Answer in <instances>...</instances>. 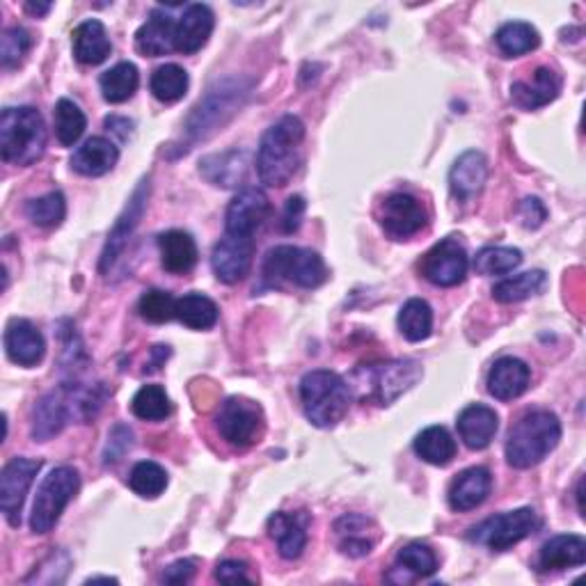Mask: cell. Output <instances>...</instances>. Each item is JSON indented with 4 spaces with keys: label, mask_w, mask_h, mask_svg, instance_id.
<instances>
[{
    "label": "cell",
    "mask_w": 586,
    "mask_h": 586,
    "mask_svg": "<svg viewBox=\"0 0 586 586\" xmlns=\"http://www.w3.org/2000/svg\"><path fill=\"white\" fill-rule=\"evenodd\" d=\"M530 381H532L530 367L522 360L507 355V358H499L488 371V392L499 402H513L527 392Z\"/></svg>",
    "instance_id": "cell-23"
},
{
    "label": "cell",
    "mask_w": 586,
    "mask_h": 586,
    "mask_svg": "<svg viewBox=\"0 0 586 586\" xmlns=\"http://www.w3.org/2000/svg\"><path fill=\"white\" fill-rule=\"evenodd\" d=\"M88 129L86 113H82L74 101L60 99L55 106V136L60 144L72 146L80 140V136Z\"/></svg>",
    "instance_id": "cell-39"
},
{
    "label": "cell",
    "mask_w": 586,
    "mask_h": 586,
    "mask_svg": "<svg viewBox=\"0 0 586 586\" xmlns=\"http://www.w3.org/2000/svg\"><path fill=\"white\" fill-rule=\"evenodd\" d=\"M415 454L429 466L445 468L456 458V440L445 426H429L415 437Z\"/></svg>",
    "instance_id": "cell-32"
},
{
    "label": "cell",
    "mask_w": 586,
    "mask_h": 586,
    "mask_svg": "<svg viewBox=\"0 0 586 586\" xmlns=\"http://www.w3.org/2000/svg\"><path fill=\"white\" fill-rule=\"evenodd\" d=\"M303 214H305V200L303 198H289L284 214H282V229L286 234H293L303 222Z\"/></svg>",
    "instance_id": "cell-51"
},
{
    "label": "cell",
    "mask_w": 586,
    "mask_h": 586,
    "mask_svg": "<svg viewBox=\"0 0 586 586\" xmlns=\"http://www.w3.org/2000/svg\"><path fill=\"white\" fill-rule=\"evenodd\" d=\"M216 579L222 584H237V582H253L255 577L247 573V563L237 561V559H227L218 563Z\"/></svg>",
    "instance_id": "cell-50"
},
{
    "label": "cell",
    "mask_w": 586,
    "mask_h": 586,
    "mask_svg": "<svg viewBox=\"0 0 586 586\" xmlns=\"http://www.w3.org/2000/svg\"><path fill=\"white\" fill-rule=\"evenodd\" d=\"M129 486L140 497H158L167 488V472L154 460H142L131 470Z\"/></svg>",
    "instance_id": "cell-44"
},
{
    "label": "cell",
    "mask_w": 586,
    "mask_h": 586,
    "mask_svg": "<svg viewBox=\"0 0 586 586\" xmlns=\"http://www.w3.org/2000/svg\"><path fill=\"white\" fill-rule=\"evenodd\" d=\"M175 41H177L175 18L161 8L154 10L136 33L138 53L150 58H161L165 53H170L175 49Z\"/></svg>",
    "instance_id": "cell-25"
},
{
    "label": "cell",
    "mask_w": 586,
    "mask_h": 586,
    "mask_svg": "<svg viewBox=\"0 0 586 586\" xmlns=\"http://www.w3.org/2000/svg\"><path fill=\"white\" fill-rule=\"evenodd\" d=\"M119 161V150L109 138H90L72 156V167L82 177H101L111 173Z\"/></svg>",
    "instance_id": "cell-29"
},
{
    "label": "cell",
    "mask_w": 586,
    "mask_h": 586,
    "mask_svg": "<svg viewBox=\"0 0 586 586\" xmlns=\"http://www.w3.org/2000/svg\"><path fill=\"white\" fill-rule=\"evenodd\" d=\"M158 250L163 268L175 276H183L188 270H193L200 257L195 239L188 232H181V229H170V232L161 234Z\"/></svg>",
    "instance_id": "cell-30"
},
{
    "label": "cell",
    "mask_w": 586,
    "mask_h": 586,
    "mask_svg": "<svg viewBox=\"0 0 586 586\" xmlns=\"http://www.w3.org/2000/svg\"><path fill=\"white\" fill-rule=\"evenodd\" d=\"M422 365L417 360H390L381 365H367L353 371V385L362 402L375 406H390L402 394L422 381Z\"/></svg>",
    "instance_id": "cell-6"
},
{
    "label": "cell",
    "mask_w": 586,
    "mask_h": 586,
    "mask_svg": "<svg viewBox=\"0 0 586 586\" xmlns=\"http://www.w3.org/2000/svg\"><path fill=\"white\" fill-rule=\"evenodd\" d=\"M51 3H26V12L33 16H44L51 12Z\"/></svg>",
    "instance_id": "cell-53"
},
{
    "label": "cell",
    "mask_w": 586,
    "mask_h": 586,
    "mask_svg": "<svg viewBox=\"0 0 586 586\" xmlns=\"http://www.w3.org/2000/svg\"><path fill=\"white\" fill-rule=\"evenodd\" d=\"M540 527V518L534 509H515L493 515L488 520L481 522V525L472 527L468 538L479 546H486L495 552H505L513 546H518L520 540H525Z\"/></svg>",
    "instance_id": "cell-10"
},
{
    "label": "cell",
    "mask_w": 586,
    "mask_h": 586,
    "mask_svg": "<svg viewBox=\"0 0 586 586\" xmlns=\"http://www.w3.org/2000/svg\"><path fill=\"white\" fill-rule=\"evenodd\" d=\"M33 49V35L21 28H8L3 33V39H0V60H3V69H12L18 67L21 60L28 55V51Z\"/></svg>",
    "instance_id": "cell-47"
},
{
    "label": "cell",
    "mask_w": 586,
    "mask_h": 586,
    "mask_svg": "<svg viewBox=\"0 0 586 586\" xmlns=\"http://www.w3.org/2000/svg\"><path fill=\"white\" fill-rule=\"evenodd\" d=\"M216 426L227 445L247 449L264 433V412L259 404L243 399V396H229L216 415Z\"/></svg>",
    "instance_id": "cell-11"
},
{
    "label": "cell",
    "mask_w": 586,
    "mask_h": 586,
    "mask_svg": "<svg viewBox=\"0 0 586 586\" xmlns=\"http://www.w3.org/2000/svg\"><path fill=\"white\" fill-rule=\"evenodd\" d=\"M396 323H399V330L408 342H415V344L424 342L431 337V330H433V309L422 298H410L402 307Z\"/></svg>",
    "instance_id": "cell-37"
},
{
    "label": "cell",
    "mask_w": 586,
    "mask_h": 586,
    "mask_svg": "<svg viewBox=\"0 0 586 586\" xmlns=\"http://www.w3.org/2000/svg\"><path fill=\"white\" fill-rule=\"evenodd\" d=\"M548 276L543 270H527V273H520L515 278H507L493 286V298L497 303H520L527 301L532 296H538V293L546 289Z\"/></svg>",
    "instance_id": "cell-36"
},
{
    "label": "cell",
    "mask_w": 586,
    "mask_h": 586,
    "mask_svg": "<svg viewBox=\"0 0 586 586\" xmlns=\"http://www.w3.org/2000/svg\"><path fill=\"white\" fill-rule=\"evenodd\" d=\"M561 422L550 410H532L522 415L507 437V460L518 470H530L546 460L559 445Z\"/></svg>",
    "instance_id": "cell-4"
},
{
    "label": "cell",
    "mask_w": 586,
    "mask_h": 586,
    "mask_svg": "<svg viewBox=\"0 0 586 586\" xmlns=\"http://www.w3.org/2000/svg\"><path fill=\"white\" fill-rule=\"evenodd\" d=\"M72 47H74V58L80 65H101L113 51L111 37L106 33V26L97 18H88L74 30L72 35Z\"/></svg>",
    "instance_id": "cell-28"
},
{
    "label": "cell",
    "mask_w": 586,
    "mask_h": 586,
    "mask_svg": "<svg viewBox=\"0 0 586 586\" xmlns=\"http://www.w3.org/2000/svg\"><path fill=\"white\" fill-rule=\"evenodd\" d=\"M379 220L387 237L404 241L426 227V212L417 198L408 193H392L381 202Z\"/></svg>",
    "instance_id": "cell-15"
},
{
    "label": "cell",
    "mask_w": 586,
    "mask_h": 586,
    "mask_svg": "<svg viewBox=\"0 0 586 586\" xmlns=\"http://www.w3.org/2000/svg\"><path fill=\"white\" fill-rule=\"evenodd\" d=\"M193 573H195V563L181 559V561H175L173 566L165 569L163 582H167V584H186V582H191Z\"/></svg>",
    "instance_id": "cell-52"
},
{
    "label": "cell",
    "mask_w": 586,
    "mask_h": 586,
    "mask_svg": "<svg viewBox=\"0 0 586 586\" xmlns=\"http://www.w3.org/2000/svg\"><path fill=\"white\" fill-rule=\"evenodd\" d=\"M80 488V474L72 466H60L41 481L30 513V530L35 534H49Z\"/></svg>",
    "instance_id": "cell-9"
},
{
    "label": "cell",
    "mask_w": 586,
    "mask_h": 586,
    "mask_svg": "<svg viewBox=\"0 0 586 586\" xmlns=\"http://www.w3.org/2000/svg\"><path fill=\"white\" fill-rule=\"evenodd\" d=\"M88 582H117V579H113V577H90Z\"/></svg>",
    "instance_id": "cell-54"
},
{
    "label": "cell",
    "mask_w": 586,
    "mask_h": 586,
    "mask_svg": "<svg viewBox=\"0 0 586 586\" xmlns=\"http://www.w3.org/2000/svg\"><path fill=\"white\" fill-rule=\"evenodd\" d=\"M493 488V476L486 468H468L460 474H456V479L451 481L449 486V507L454 511H472L476 507L484 505L488 499Z\"/></svg>",
    "instance_id": "cell-22"
},
{
    "label": "cell",
    "mask_w": 586,
    "mask_h": 586,
    "mask_svg": "<svg viewBox=\"0 0 586 586\" xmlns=\"http://www.w3.org/2000/svg\"><path fill=\"white\" fill-rule=\"evenodd\" d=\"M561 92V78L548 67H538L530 80H518L511 86V99L515 106L525 111H536L548 106Z\"/></svg>",
    "instance_id": "cell-26"
},
{
    "label": "cell",
    "mask_w": 586,
    "mask_h": 586,
    "mask_svg": "<svg viewBox=\"0 0 586 586\" xmlns=\"http://www.w3.org/2000/svg\"><path fill=\"white\" fill-rule=\"evenodd\" d=\"M216 26V16L208 5L202 3H193L188 5L181 14V18L177 21V41L175 49L183 55H193L198 53L208 37H212Z\"/></svg>",
    "instance_id": "cell-19"
},
{
    "label": "cell",
    "mask_w": 586,
    "mask_h": 586,
    "mask_svg": "<svg viewBox=\"0 0 586 586\" xmlns=\"http://www.w3.org/2000/svg\"><path fill=\"white\" fill-rule=\"evenodd\" d=\"M39 470L41 460L12 458L3 472H0V509H3L12 527L21 525V509H24L26 495Z\"/></svg>",
    "instance_id": "cell-14"
},
{
    "label": "cell",
    "mask_w": 586,
    "mask_h": 586,
    "mask_svg": "<svg viewBox=\"0 0 586 586\" xmlns=\"http://www.w3.org/2000/svg\"><path fill=\"white\" fill-rule=\"evenodd\" d=\"M305 124L296 115L280 117L270 127L257 150V175L270 188L286 186L303 163Z\"/></svg>",
    "instance_id": "cell-2"
},
{
    "label": "cell",
    "mask_w": 586,
    "mask_h": 586,
    "mask_svg": "<svg viewBox=\"0 0 586 586\" xmlns=\"http://www.w3.org/2000/svg\"><path fill=\"white\" fill-rule=\"evenodd\" d=\"M470 268V259L466 247L458 243V239L449 237L435 243L424 255L420 270L422 276L435 286H456L466 280Z\"/></svg>",
    "instance_id": "cell-13"
},
{
    "label": "cell",
    "mask_w": 586,
    "mask_h": 586,
    "mask_svg": "<svg viewBox=\"0 0 586 586\" xmlns=\"http://www.w3.org/2000/svg\"><path fill=\"white\" fill-rule=\"evenodd\" d=\"M106 399V392L99 385L78 381L62 383L47 392L33 410V437L47 443L72 422H90Z\"/></svg>",
    "instance_id": "cell-1"
},
{
    "label": "cell",
    "mask_w": 586,
    "mask_h": 586,
    "mask_svg": "<svg viewBox=\"0 0 586 586\" xmlns=\"http://www.w3.org/2000/svg\"><path fill=\"white\" fill-rule=\"evenodd\" d=\"M140 86V74L133 62H119L113 69L103 72L99 78V88L109 103L129 101Z\"/></svg>",
    "instance_id": "cell-34"
},
{
    "label": "cell",
    "mask_w": 586,
    "mask_h": 586,
    "mask_svg": "<svg viewBox=\"0 0 586 586\" xmlns=\"http://www.w3.org/2000/svg\"><path fill=\"white\" fill-rule=\"evenodd\" d=\"M369 520L365 515H344L342 520H337V525H334V530H337V534L342 536V543L340 548L344 555L348 557H365L371 552L373 548V540H369L362 532L367 530Z\"/></svg>",
    "instance_id": "cell-41"
},
{
    "label": "cell",
    "mask_w": 586,
    "mask_h": 586,
    "mask_svg": "<svg viewBox=\"0 0 586 586\" xmlns=\"http://www.w3.org/2000/svg\"><path fill=\"white\" fill-rule=\"evenodd\" d=\"M488 179V161L481 152H466L458 156V161L451 165L449 173V188L451 195L460 202H468L484 191Z\"/></svg>",
    "instance_id": "cell-20"
},
{
    "label": "cell",
    "mask_w": 586,
    "mask_h": 586,
    "mask_svg": "<svg viewBox=\"0 0 586 586\" xmlns=\"http://www.w3.org/2000/svg\"><path fill=\"white\" fill-rule=\"evenodd\" d=\"M175 319L191 330H208L218 323V305L204 293H188L177 298Z\"/></svg>",
    "instance_id": "cell-35"
},
{
    "label": "cell",
    "mask_w": 586,
    "mask_h": 586,
    "mask_svg": "<svg viewBox=\"0 0 586 586\" xmlns=\"http://www.w3.org/2000/svg\"><path fill=\"white\" fill-rule=\"evenodd\" d=\"M131 445H133V431L129 426L117 424L109 435L106 449H103V463L106 466L117 463V460L131 449Z\"/></svg>",
    "instance_id": "cell-48"
},
{
    "label": "cell",
    "mask_w": 586,
    "mask_h": 586,
    "mask_svg": "<svg viewBox=\"0 0 586 586\" xmlns=\"http://www.w3.org/2000/svg\"><path fill=\"white\" fill-rule=\"evenodd\" d=\"M175 309H177V298H173V293L152 289L144 291L142 298L138 303L140 317L146 319L150 323H167L175 319Z\"/></svg>",
    "instance_id": "cell-45"
},
{
    "label": "cell",
    "mask_w": 586,
    "mask_h": 586,
    "mask_svg": "<svg viewBox=\"0 0 586 586\" xmlns=\"http://www.w3.org/2000/svg\"><path fill=\"white\" fill-rule=\"evenodd\" d=\"M131 410L138 417V420L144 422H161L165 420L167 415H170V399H167V394L161 385H144L136 392L133 402H131Z\"/></svg>",
    "instance_id": "cell-40"
},
{
    "label": "cell",
    "mask_w": 586,
    "mask_h": 586,
    "mask_svg": "<svg viewBox=\"0 0 586 586\" xmlns=\"http://www.w3.org/2000/svg\"><path fill=\"white\" fill-rule=\"evenodd\" d=\"M250 90H253V80L243 76L222 78L216 86L208 88V92L198 101V106L186 119L183 152L220 131L225 124L243 109L245 99L250 97Z\"/></svg>",
    "instance_id": "cell-3"
},
{
    "label": "cell",
    "mask_w": 586,
    "mask_h": 586,
    "mask_svg": "<svg viewBox=\"0 0 586 586\" xmlns=\"http://www.w3.org/2000/svg\"><path fill=\"white\" fill-rule=\"evenodd\" d=\"M247 152L229 150L222 154L206 156L200 163V175L214 186L220 188H237L245 181L247 175Z\"/></svg>",
    "instance_id": "cell-31"
},
{
    "label": "cell",
    "mask_w": 586,
    "mask_h": 586,
    "mask_svg": "<svg viewBox=\"0 0 586 586\" xmlns=\"http://www.w3.org/2000/svg\"><path fill=\"white\" fill-rule=\"evenodd\" d=\"M495 44L505 58H518L538 49L540 35L525 21H509L495 33Z\"/></svg>",
    "instance_id": "cell-33"
},
{
    "label": "cell",
    "mask_w": 586,
    "mask_h": 586,
    "mask_svg": "<svg viewBox=\"0 0 586 586\" xmlns=\"http://www.w3.org/2000/svg\"><path fill=\"white\" fill-rule=\"evenodd\" d=\"M301 402L305 417L319 429H330L344 420L351 404V390L340 373L317 369L303 375Z\"/></svg>",
    "instance_id": "cell-7"
},
{
    "label": "cell",
    "mask_w": 586,
    "mask_h": 586,
    "mask_svg": "<svg viewBox=\"0 0 586 586\" xmlns=\"http://www.w3.org/2000/svg\"><path fill=\"white\" fill-rule=\"evenodd\" d=\"M65 214H67V202L60 191L30 200L26 204V216L37 227H55L65 220Z\"/></svg>",
    "instance_id": "cell-43"
},
{
    "label": "cell",
    "mask_w": 586,
    "mask_h": 586,
    "mask_svg": "<svg viewBox=\"0 0 586 586\" xmlns=\"http://www.w3.org/2000/svg\"><path fill=\"white\" fill-rule=\"evenodd\" d=\"M5 351L8 358L21 367H35L44 360L47 342L41 332L26 319H12L5 328Z\"/></svg>",
    "instance_id": "cell-18"
},
{
    "label": "cell",
    "mask_w": 586,
    "mask_h": 586,
    "mask_svg": "<svg viewBox=\"0 0 586 586\" xmlns=\"http://www.w3.org/2000/svg\"><path fill=\"white\" fill-rule=\"evenodd\" d=\"M586 561V540L575 534H561L546 540L536 557V571H566Z\"/></svg>",
    "instance_id": "cell-21"
},
{
    "label": "cell",
    "mask_w": 586,
    "mask_h": 586,
    "mask_svg": "<svg viewBox=\"0 0 586 586\" xmlns=\"http://www.w3.org/2000/svg\"><path fill=\"white\" fill-rule=\"evenodd\" d=\"M152 94L163 103H175L183 99L188 90V74L179 65H163L152 74Z\"/></svg>",
    "instance_id": "cell-42"
},
{
    "label": "cell",
    "mask_w": 586,
    "mask_h": 586,
    "mask_svg": "<svg viewBox=\"0 0 586 586\" xmlns=\"http://www.w3.org/2000/svg\"><path fill=\"white\" fill-rule=\"evenodd\" d=\"M47 150L44 117L33 106L5 109L0 115V158L28 167Z\"/></svg>",
    "instance_id": "cell-5"
},
{
    "label": "cell",
    "mask_w": 586,
    "mask_h": 586,
    "mask_svg": "<svg viewBox=\"0 0 586 586\" xmlns=\"http://www.w3.org/2000/svg\"><path fill=\"white\" fill-rule=\"evenodd\" d=\"M518 216H520V222L527 229H538L548 220V208L538 198H527V200H522Z\"/></svg>",
    "instance_id": "cell-49"
},
{
    "label": "cell",
    "mask_w": 586,
    "mask_h": 586,
    "mask_svg": "<svg viewBox=\"0 0 586 586\" xmlns=\"http://www.w3.org/2000/svg\"><path fill=\"white\" fill-rule=\"evenodd\" d=\"M146 200H150V179H142L138 183V188L133 191L127 208H124L122 216L115 220L111 234H109V241L106 245H103V253H101V264H99V270L103 276L109 273V270L115 266V262L122 257L124 250H127L133 232L138 229L142 216H144V208H146Z\"/></svg>",
    "instance_id": "cell-12"
},
{
    "label": "cell",
    "mask_w": 586,
    "mask_h": 586,
    "mask_svg": "<svg viewBox=\"0 0 586 586\" xmlns=\"http://www.w3.org/2000/svg\"><path fill=\"white\" fill-rule=\"evenodd\" d=\"M255 259V241L253 237H232L227 234L220 243H216L212 255V268L220 282L237 284L245 280L253 268Z\"/></svg>",
    "instance_id": "cell-17"
},
{
    "label": "cell",
    "mask_w": 586,
    "mask_h": 586,
    "mask_svg": "<svg viewBox=\"0 0 586 586\" xmlns=\"http://www.w3.org/2000/svg\"><path fill=\"white\" fill-rule=\"evenodd\" d=\"M268 534L284 559H298L307 546V518L278 511L268 518Z\"/></svg>",
    "instance_id": "cell-27"
},
{
    "label": "cell",
    "mask_w": 586,
    "mask_h": 586,
    "mask_svg": "<svg viewBox=\"0 0 586 586\" xmlns=\"http://www.w3.org/2000/svg\"><path fill=\"white\" fill-rule=\"evenodd\" d=\"M396 563L417 577H429L437 571V557L424 543H410V546L402 548L396 555Z\"/></svg>",
    "instance_id": "cell-46"
},
{
    "label": "cell",
    "mask_w": 586,
    "mask_h": 586,
    "mask_svg": "<svg viewBox=\"0 0 586 586\" xmlns=\"http://www.w3.org/2000/svg\"><path fill=\"white\" fill-rule=\"evenodd\" d=\"M268 216L270 200L262 188H243L227 206L225 232L232 237H253Z\"/></svg>",
    "instance_id": "cell-16"
},
{
    "label": "cell",
    "mask_w": 586,
    "mask_h": 586,
    "mask_svg": "<svg viewBox=\"0 0 586 586\" xmlns=\"http://www.w3.org/2000/svg\"><path fill=\"white\" fill-rule=\"evenodd\" d=\"M262 270L264 280L273 286L289 282L303 289H317L328 280V268L321 255L293 245H278L270 250Z\"/></svg>",
    "instance_id": "cell-8"
},
{
    "label": "cell",
    "mask_w": 586,
    "mask_h": 586,
    "mask_svg": "<svg viewBox=\"0 0 586 586\" xmlns=\"http://www.w3.org/2000/svg\"><path fill=\"white\" fill-rule=\"evenodd\" d=\"M522 264V253L515 247H484L474 257V270L479 276H507Z\"/></svg>",
    "instance_id": "cell-38"
},
{
    "label": "cell",
    "mask_w": 586,
    "mask_h": 586,
    "mask_svg": "<svg viewBox=\"0 0 586 586\" xmlns=\"http://www.w3.org/2000/svg\"><path fill=\"white\" fill-rule=\"evenodd\" d=\"M456 426H458V435L466 443V447L481 451L495 440L497 429H499V417L493 408H488L484 404H472L458 415Z\"/></svg>",
    "instance_id": "cell-24"
}]
</instances>
